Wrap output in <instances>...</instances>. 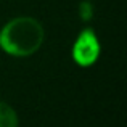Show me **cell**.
Here are the masks:
<instances>
[{
  "mask_svg": "<svg viewBox=\"0 0 127 127\" xmlns=\"http://www.w3.org/2000/svg\"><path fill=\"white\" fill-rule=\"evenodd\" d=\"M42 24L31 16H18L6 23L0 31V48L11 56H29L43 43Z\"/></svg>",
  "mask_w": 127,
  "mask_h": 127,
  "instance_id": "6da1fadb",
  "label": "cell"
},
{
  "mask_svg": "<svg viewBox=\"0 0 127 127\" xmlns=\"http://www.w3.org/2000/svg\"><path fill=\"white\" fill-rule=\"evenodd\" d=\"M100 42L92 29H84L72 45V60L82 68L92 66L100 56Z\"/></svg>",
  "mask_w": 127,
  "mask_h": 127,
  "instance_id": "7a4b0ae2",
  "label": "cell"
},
{
  "mask_svg": "<svg viewBox=\"0 0 127 127\" xmlns=\"http://www.w3.org/2000/svg\"><path fill=\"white\" fill-rule=\"evenodd\" d=\"M0 127H18L16 111L3 101H0Z\"/></svg>",
  "mask_w": 127,
  "mask_h": 127,
  "instance_id": "3957f363",
  "label": "cell"
}]
</instances>
